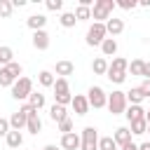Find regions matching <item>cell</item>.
<instances>
[{"label":"cell","mask_w":150,"mask_h":150,"mask_svg":"<svg viewBox=\"0 0 150 150\" xmlns=\"http://www.w3.org/2000/svg\"><path fill=\"white\" fill-rule=\"evenodd\" d=\"M138 5H141V7H150V0H141Z\"/></svg>","instance_id":"46"},{"label":"cell","mask_w":150,"mask_h":150,"mask_svg":"<svg viewBox=\"0 0 150 150\" xmlns=\"http://www.w3.org/2000/svg\"><path fill=\"white\" fill-rule=\"evenodd\" d=\"M12 12H14L12 0H0V19H9V16H12Z\"/></svg>","instance_id":"32"},{"label":"cell","mask_w":150,"mask_h":150,"mask_svg":"<svg viewBox=\"0 0 150 150\" xmlns=\"http://www.w3.org/2000/svg\"><path fill=\"white\" fill-rule=\"evenodd\" d=\"M26 129H28L33 136H38V134L42 131V120H40V115H38V112H33V115L28 117V122H26Z\"/></svg>","instance_id":"19"},{"label":"cell","mask_w":150,"mask_h":150,"mask_svg":"<svg viewBox=\"0 0 150 150\" xmlns=\"http://www.w3.org/2000/svg\"><path fill=\"white\" fill-rule=\"evenodd\" d=\"M124 94H127V103H131V105H141V103H143V98H145V96H143V91H141L138 87H131V89H129V91H124Z\"/></svg>","instance_id":"20"},{"label":"cell","mask_w":150,"mask_h":150,"mask_svg":"<svg viewBox=\"0 0 150 150\" xmlns=\"http://www.w3.org/2000/svg\"><path fill=\"white\" fill-rule=\"evenodd\" d=\"M80 150H98V131H96V127H84L82 129Z\"/></svg>","instance_id":"6"},{"label":"cell","mask_w":150,"mask_h":150,"mask_svg":"<svg viewBox=\"0 0 150 150\" xmlns=\"http://www.w3.org/2000/svg\"><path fill=\"white\" fill-rule=\"evenodd\" d=\"M61 148H63V150H77V148H80V136H77L75 131L63 134V136H61Z\"/></svg>","instance_id":"12"},{"label":"cell","mask_w":150,"mask_h":150,"mask_svg":"<svg viewBox=\"0 0 150 150\" xmlns=\"http://www.w3.org/2000/svg\"><path fill=\"white\" fill-rule=\"evenodd\" d=\"M122 30H124V21H122V19L110 16V19L105 21V33H108V35H112V38H115V35H120Z\"/></svg>","instance_id":"10"},{"label":"cell","mask_w":150,"mask_h":150,"mask_svg":"<svg viewBox=\"0 0 150 150\" xmlns=\"http://www.w3.org/2000/svg\"><path fill=\"white\" fill-rule=\"evenodd\" d=\"M42 150H61V145H54V143H47Z\"/></svg>","instance_id":"44"},{"label":"cell","mask_w":150,"mask_h":150,"mask_svg":"<svg viewBox=\"0 0 150 150\" xmlns=\"http://www.w3.org/2000/svg\"><path fill=\"white\" fill-rule=\"evenodd\" d=\"M5 141H7V145H9V148H21V145H23V134L12 129V131L5 136Z\"/></svg>","instance_id":"22"},{"label":"cell","mask_w":150,"mask_h":150,"mask_svg":"<svg viewBox=\"0 0 150 150\" xmlns=\"http://www.w3.org/2000/svg\"><path fill=\"white\" fill-rule=\"evenodd\" d=\"M143 63H145L143 59H134V61L127 66V73H131V75H138V77H141V73H143Z\"/></svg>","instance_id":"31"},{"label":"cell","mask_w":150,"mask_h":150,"mask_svg":"<svg viewBox=\"0 0 150 150\" xmlns=\"http://www.w3.org/2000/svg\"><path fill=\"white\" fill-rule=\"evenodd\" d=\"M120 150H138V145H136L134 141H129V143H124V145H122Z\"/></svg>","instance_id":"42"},{"label":"cell","mask_w":150,"mask_h":150,"mask_svg":"<svg viewBox=\"0 0 150 150\" xmlns=\"http://www.w3.org/2000/svg\"><path fill=\"white\" fill-rule=\"evenodd\" d=\"M105 105H108V110L112 115H122L127 110V94L120 91V89H115L112 94H108V103Z\"/></svg>","instance_id":"5"},{"label":"cell","mask_w":150,"mask_h":150,"mask_svg":"<svg viewBox=\"0 0 150 150\" xmlns=\"http://www.w3.org/2000/svg\"><path fill=\"white\" fill-rule=\"evenodd\" d=\"M12 7L16 9V7H26V0H12Z\"/></svg>","instance_id":"43"},{"label":"cell","mask_w":150,"mask_h":150,"mask_svg":"<svg viewBox=\"0 0 150 150\" xmlns=\"http://www.w3.org/2000/svg\"><path fill=\"white\" fill-rule=\"evenodd\" d=\"M145 122L150 124V110H145Z\"/></svg>","instance_id":"47"},{"label":"cell","mask_w":150,"mask_h":150,"mask_svg":"<svg viewBox=\"0 0 150 150\" xmlns=\"http://www.w3.org/2000/svg\"><path fill=\"white\" fill-rule=\"evenodd\" d=\"M54 73L68 80V75H73V73H75V63H73V61H66V59H63V61H56V66H54Z\"/></svg>","instance_id":"11"},{"label":"cell","mask_w":150,"mask_h":150,"mask_svg":"<svg viewBox=\"0 0 150 150\" xmlns=\"http://www.w3.org/2000/svg\"><path fill=\"white\" fill-rule=\"evenodd\" d=\"M87 101H89V108H105V103H108V94H105L101 87H89V91H87Z\"/></svg>","instance_id":"7"},{"label":"cell","mask_w":150,"mask_h":150,"mask_svg":"<svg viewBox=\"0 0 150 150\" xmlns=\"http://www.w3.org/2000/svg\"><path fill=\"white\" fill-rule=\"evenodd\" d=\"M38 82H40L42 87H54L56 77H54V73H52V70H40V75H38Z\"/></svg>","instance_id":"26"},{"label":"cell","mask_w":150,"mask_h":150,"mask_svg":"<svg viewBox=\"0 0 150 150\" xmlns=\"http://www.w3.org/2000/svg\"><path fill=\"white\" fill-rule=\"evenodd\" d=\"M70 105H73L75 115H80V117L89 112V101H87V96H82V94H75L73 101H70Z\"/></svg>","instance_id":"8"},{"label":"cell","mask_w":150,"mask_h":150,"mask_svg":"<svg viewBox=\"0 0 150 150\" xmlns=\"http://www.w3.org/2000/svg\"><path fill=\"white\" fill-rule=\"evenodd\" d=\"M7 134H9V120L0 117V138H2V136H7Z\"/></svg>","instance_id":"39"},{"label":"cell","mask_w":150,"mask_h":150,"mask_svg":"<svg viewBox=\"0 0 150 150\" xmlns=\"http://www.w3.org/2000/svg\"><path fill=\"white\" fill-rule=\"evenodd\" d=\"M112 141L122 148L124 143H129L131 141V131H129V127H117L115 129V134H112Z\"/></svg>","instance_id":"14"},{"label":"cell","mask_w":150,"mask_h":150,"mask_svg":"<svg viewBox=\"0 0 150 150\" xmlns=\"http://www.w3.org/2000/svg\"><path fill=\"white\" fill-rule=\"evenodd\" d=\"M124 115H127L129 124H131V122H138V120H145V110H143L141 105H129V108L124 110Z\"/></svg>","instance_id":"16"},{"label":"cell","mask_w":150,"mask_h":150,"mask_svg":"<svg viewBox=\"0 0 150 150\" xmlns=\"http://www.w3.org/2000/svg\"><path fill=\"white\" fill-rule=\"evenodd\" d=\"M33 47L40 49V52L49 49V33L47 30H35L33 33Z\"/></svg>","instance_id":"9"},{"label":"cell","mask_w":150,"mask_h":150,"mask_svg":"<svg viewBox=\"0 0 150 150\" xmlns=\"http://www.w3.org/2000/svg\"><path fill=\"white\" fill-rule=\"evenodd\" d=\"M129 131H131L134 136H143V134L148 131V122H145V120H138V122H131V124H129Z\"/></svg>","instance_id":"27"},{"label":"cell","mask_w":150,"mask_h":150,"mask_svg":"<svg viewBox=\"0 0 150 150\" xmlns=\"http://www.w3.org/2000/svg\"><path fill=\"white\" fill-rule=\"evenodd\" d=\"M138 89H141V91H143V96H145V98H150V80H143V82H141V87H138Z\"/></svg>","instance_id":"40"},{"label":"cell","mask_w":150,"mask_h":150,"mask_svg":"<svg viewBox=\"0 0 150 150\" xmlns=\"http://www.w3.org/2000/svg\"><path fill=\"white\" fill-rule=\"evenodd\" d=\"M26 122H28V117H26V115H23L21 110H16V112H14L12 117H9V127H12L14 131H21V129L26 127Z\"/></svg>","instance_id":"18"},{"label":"cell","mask_w":150,"mask_h":150,"mask_svg":"<svg viewBox=\"0 0 150 150\" xmlns=\"http://www.w3.org/2000/svg\"><path fill=\"white\" fill-rule=\"evenodd\" d=\"M98 150H117V143L112 141V136H103L98 138Z\"/></svg>","instance_id":"33"},{"label":"cell","mask_w":150,"mask_h":150,"mask_svg":"<svg viewBox=\"0 0 150 150\" xmlns=\"http://www.w3.org/2000/svg\"><path fill=\"white\" fill-rule=\"evenodd\" d=\"M141 77H143V80H150V63H148V61L143 63V73H141Z\"/></svg>","instance_id":"41"},{"label":"cell","mask_w":150,"mask_h":150,"mask_svg":"<svg viewBox=\"0 0 150 150\" xmlns=\"http://www.w3.org/2000/svg\"><path fill=\"white\" fill-rule=\"evenodd\" d=\"M7 68H9V73H12L16 80H19V77H21V73H23V66H21V63H16V61H12Z\"/></svg>","instance_id":"37"},{"label":"cell","mask_w":150,"mask_h":150,"mask_svg":"<svg viewBox=\"0 0 150 150\" xmlns=\"http://www.w3.org/2000/svg\"><path fill=\"white\" fill-rule=\"evenodd\" d=\"M112 9H115V0H94L91 19H94L96 23H105V21L112 16Z\"/></svg>","instance_id":"1"},{"label":"cell","mask_w":150,"mask_h":150,"mask_svg":"<svg viewBox=\"0 0 150 150\" xmlns=\"http://www.w3.org/2000/svg\"><path fill=\"white\" fill-rule=\"evenodd\" d=\"M12 61H14L12 47H0V66H9Z\"/></svg>","instance_id":"30"},{"label":"cell","mask_w":150,"mask_h":150,"mask_svg":"<svg viewBox=\"0 0 150 150\" xmlns=\"http://www.w3.org/2000/svg\"><path fill=\"white\" fill-rule=\"evenodd\" d=\"M26 23H28V28L35 33V30H45V23H47V16L45 14H30L28 19H26Z\"/></svg>","instance_id":"13"},{"label":"cell","mask_w":150,"mask_h":150,"mask_svg":"<svg viewBox=\"0 0 150 150\" xmlns=\"http://www.w3.org/2000/svg\"><path fill=\"white\" fill-rule=\"evenodd\" d=\"M138 150H150V141H145V143H141V145H138Z\"/></svg>","instance_id":"45"},{"label":"cell","mask_w":150,"mask_h":150,"mask_svg":"<svg viewBox=\"0 0 150 150\" xmlns=\"http://www.w3.org/2000/svg\"><path fill=\"white\" fill-rule=\"evenodd\" d=\"M59 131H61V136H63V134H70V131H73V120L66 117L63 122H59Z\"/></svg>","instance_id":"35"},{"label":"cell","mask_w":150,"mask_h":150,"mask_svg":"<svg viewBox=\"0 0 150 150\" xmlns=\"http://www.w3.org/2000/svg\"><path fill=\"white\" fill-rule=\"evenodd\" d=\"M136 5H138L136 0H117L115 2V7H120V9H134Z\"/></svg>","instance_id":"38"},{"label":"cell","mask_w":150,"mask_h":150,"mask_svg":"<svg viewBox=\"0 0 150 150\" xmlns=\"http://www.w3.org/2000/svg\"><path fill=\"white\" fill-rule=\"evenodd\" d=\"M45 5H47L49 12H61V9H63V0H47Z\"/></svg>","instance_id":"36"},{"label":"cell","mask_w":150,"mask_h":150,"mask_svg":"<svg viewBox=\"0 0 150 150\" xmlns=\"http://www.w3.org/2000/svg\"><path fill=\"white\" fill-rule=\"evenodd\" d=\"M108 38V33H105V23H91L89 26V30H87V38H84V42L89 45V47H101V42Z\"/></svg>","instance_id":"4"},{"label":"cell","mask_w":150,"mask_h":150,"mask_svg":"<svg viewBox=\"0 0 150 150\" xmlns=\"http://www.w3.org/2000/svg\"><path fill=\"white\" fill-rule=\"evenodd\" d=\"M127 66H129V61H127V59L115 56V59H112V63H108V70H112V73H127Z\"/></svg>","instance_id":"23"},{"label":"cell","mask_w":150,"mask_h":150,"mask_svg":"<svg viewBox=\"0 0 150 150\" xmlns=\"http://www.w3.org/2000/svg\"><path fill=\"white\" fill-rule=\"evenodd\" d=\"M59 23H61L63 28H73V26L77 23V19H75V14H73V12H63V14L59 16Z\"/></svg>","instance_id":"29"},{"label":"cell","mask_w":150,"mask_h":150,"mask_svg":"<svg viewBox=\"0 0 150 150\" xmlns=\"http://www.w3.org/2000/svg\"><path fill=\"white\" fill-rule=\"evenodd\" d=\"M101 52H103V59L105 56H115L117 54V40L115 38H105L101 42Z\"/></svg>","instance_id":"17"},{"label":"cell","mask_w":150,"mask_h":150,"mask_svg":"<svg viewBox=\"0 0 150 150\" xmlns=\"http://www.w3.org/2000/svg\"><path fill=\"white\" fill-rule=\"evenodd\" d=\"M105 77H108L112 84H122V82L127 80V73H112V70H108V73H105Z\"/></svg>","instance_id":"34"},{"label":"cell","mask_w":150,"mask_h":150,"mask_svg":"<svg viewBox=\"0 0 150 150\" xmlns=\"http://www.w3.org/2000/svg\"><path fill=\"white\" fill-rule=\"evenodd\" d=\"M16 82V77L9 73V68L7 66H0V87H12Z\"/></svg>","instance_id":"24"},{"label":"cell","mask_w":150,"mask_h":150,"mask_svg":"<svg viewBox=\"0 0 150 150\" xmlns=\"http://www.w3.org/2000/svg\"><path fill=\"white\" fill-rule=\"evenodd\" d=\"M91 70H94V75H105V73H108V61H105L103 56L94 59V61H91Z\"/></svg>","instance_id":"25"},{"label":"cell","mask_w":150,"mask_h":150,"mask_svg":"<svg viewBox=\"0 0 150 150\" xmlns=\"http://www.w3.org/2000/svg\"><path fill=\"white\" fill-rule=\"evenodd\" d=\"M148 131H150V124H148Z\"/></svg>","instance_id":"48"},{"label":"cell","mask_w":150,"mask_h":150,"mask_svg":"<svg viewBox=\"0 0 150 150\" xmlns=\"http://www.w3.org/2000/svg\"><path fill=\"white\" fill-rule=\"evenodd\" d=\"M66 117H68V112H66V105H59V103H54V105L49 108V120H52V122H56V124H59V122H63Z\"/></svg>","instance_id":"15"},{"label":"cell","mask_w":150,"mask_h":150,"mask_svg":"<svg viewBox=\"0 0 150 150\" xmlns=\"http://www.w3.org/2000/svg\"><path fill=\"white\" fill-rule=\"evenodd\" d=\"M70 101H73V94H70L68 80H66V77H56V82H54V103L68 105Z\"/></svg>","instance_id":"2"},{"label":"cell","mask_w":150,"mask_h":150,"mask_svg":"<svg viewBox=\"0 0 150 150\" xmlns=\"http://www.w3.org/2000/svg\"><path fill=\"white\" fill-rule=\"evenodd\" d=\"M33 110H40V108H45V94H40V91H30V96H28V101H26Z\"/></svg>","instance_id":"21"},{"label":"cell","mask_w":150,"mask_h":150,"mask_svg":"<svg viewBox=\"0 0 150 150\" xmlns=\"http://www.w3.org/2000/svg\"><path fill=\"white\" fill-rule=\"evenodd\" d=\"M73 14H75V19H77V21H87V19H91V7H84V5H77Z\"/></svg>","instance_id":"28"},{"label":"cell","mask_w":150,"mask_h":150,"mask_svg":"<svg viewBox=\"0 0 150 150\" xmlns=\"http://www.w3.org/2000/svg\"><path fill=\"white\" fill-rule=\"evenodd\" d=\"M30 91H33V80L26 77V75H21V77L12 84V96H14L16 101H28Z\"/></svg>","instance_id":"3"}]
</instances>
